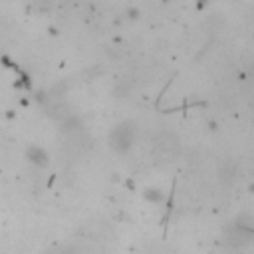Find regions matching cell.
<instances>
[{"label": "cell", "mask_w": 254, "mask_h": 254, "mask_svg": "<svg viewBox=\"0 0 254 254\" xmlns=\"http://www.w3.org/2000/svg\"><path fill=\"white\" fill-rule=\"evenodd\" d=\"M137 137V127L133 121H121L117 123L109 133V147L115 153H127L131 151Z\"/></svg>", "instance_id": "cell-1"}, {"label": "cell", "mask_w": 254, "mask_h": 254, "mask_svg": "<svg viewBox=\"0 0 254 254\" xmlns=\"http://www.w3.org/2000/svg\"><path fill=\"white\" fill-rule=\"evenodd\" d=\"M155 147H157L159 153H163L167 157H173L179 151V137L175 133H171V131H163L155 139Z\"/></svg>", "instance_id": "cell-2"}, {"label": "cell", "mask_w": 254, "mask_h": 254, "mask_svg": "<svg viewBox=\"0 0 254 254\" xmlns=\"http://www.w3.org/2000/svg\"><path fill=\"white\" fill-rule=\"evenodd\" d=\"M236 175H238V167H236L234 161H230V159L220 161V165H218V179H220L222 183L230 185V183L236 179Z\"/></svg>", "instance_id": "cell-3"}, {"label": "cell", "mask_w": 254, "mask_h": 254, "mask_svg": "<svg viewBox=\"0 0 254 254\" xmlns=\"http://www.w3.org/2000/svg\"><path fill=\"white\" fill-rule=\"evenodd\" d=\"M145 196H147V198H153V200H161V198H163V194H161L157 189H147V190H145Z\"/></svg>", "instance_id": "cell-4"}, {"label": "cell", "mask_w": 254, "mask_h": 254, "mask_svg": "<svg viewBox=\"0 0 254 254\" xmlns=\"http://www.w3.org/2000/svg\"><path fill=\"white\" fill-rule=\"evenodd\" d=\"M250 107H252V109H254V91H252V93H250Z\"/></svg>", "instance_id": "cell-5"}]
</instances>
